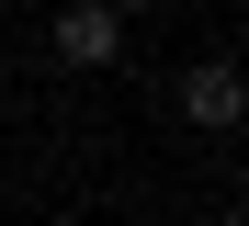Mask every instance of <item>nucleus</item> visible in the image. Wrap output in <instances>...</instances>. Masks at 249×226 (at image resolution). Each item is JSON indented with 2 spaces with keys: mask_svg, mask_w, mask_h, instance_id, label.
I'll return each mask as SVG.
<instances>
[{
  "mask_svg": "<svg viewBox=\"0 0 249 226\" xmlns=\"http://www.w3.org/2000/svg\"><path fill=\"white\" fill-rule=\"evenodd\" d=\"M181 113H193V124H215V136H227V124L249 113V79H238L227 57H193V68H181Z\"/></svg>",
  "mask_w": 249,
  "mask_h": 226,
  "instance_id": "obj_1",
  "label": "nucleus"
},
{
  "mask_svg": "<svg viewBox=\"0 0 249 226\" xmlns=\"http://www.w3.org/2000/svg\"><path fill=\"white\" fill-rule=\"evenodd\" d=\"M227 226H249V192H238V204H227Z\"/></svg>",
  "mask_w": 249,
  "mask_h": 226,
  "instance_id": "obj_3",
  "label": "nucleus"
},
{
  "mask_svg": "<svg viewBox=\"0 0 249 226\" xmlns=\"http://www.w3.org/2000/svg\"><path fill=\"white\" fill-rule=\"evenodd\" d=\"M124 57V12H57V68H113Z\"/></svg>",
  "mask_w": 249,
  "mask_h": 226,
  "instance_id": "obj_2",
  "label": "nucleus"
}]
</instances>
